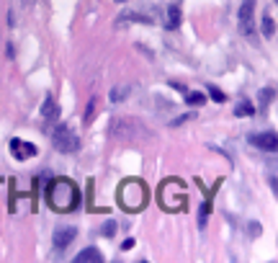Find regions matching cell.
<instances>
[{"mask_svg": "<svg viewBox=\"0 0 278 263\" xmlns=\"http://www.w3.org/2000/svg\"><path fill=\"white\" fill-rule=\"evenodd\" d=\"M11 152H13V158H18V160H29V158L36 155V147H34L31 142L13 140V142H11Z\"/></svg>", "mask_w": 278, "mask_h": 263, "instance_id": "cell-9", "label": "cell"}, {"mask_svg": "<svg viewBox=\"0 0 278 263\" xmlns=\"http://www.w3.org/2000/svg\"><path fill=\"white\" fill-rule=\"evenodd\" d=\"M75 260H78V263H98V260H103V255H101V250H96V248H85V250L78 253Z\"/></svg>", "mask_w": 278, "mask_h": 263, "instance_id": "cell-11", "label": "cell"}, {"mask_svg": "<svg viewBox=\"0 0 278 263\" xmlns=\"http://www.w3.org/2000/svg\"><path fill=\"white\" fill-rule=\"evenodd\" d=\"M252 111H255V108H252V106H250L247 101H242V103H240V106L235 108V114H237V116H250Z\"/></svg>", "mask_w": 278, "mask_h": 263, "instance_id": "cell-16", "label": "cell"}, {"mask_svg": "<svg viewBox=\"0 0 278 263\" xmlns=\"http://www.w3.org/2000/svg\"><path fill=\"white\" fill-rule=\"evenodd\" d=\"M252 142H255L263 152H275V150H278V137L273 135V132H260V135L252 137Z\"/></svg>", "mask_w": 278, "mask_h": 263, "instance_id": "cell-7", "label": "cell"}, {"mask_svg": "<svg viewBox=\"0 0 278 263\" xmlns=\"http://www.w3.org/2000/svg\"><path fill=\"white\" fill-rule=\"evenodd\" d=\"M101 232H103V237H113V232H116V225H113V222H106Z\"/></svg>", "mask_w": 278, "mask_h": 263, "instance_id": "cell-20", "label": "cell"}, {"mask_svg": "<svg viewBox=\"0 0 278 263\" xmlns=\"http://www.w3.org/2000/svg\"><path fill=\"white\" fill-rule=\"evenodd\" d=\"M96 108H98V101H96V98H90V103H88V111H85V124H90V121H93V114H96Z\"/></svg>", "mask_w": 278, "mask_h": 263, "instance_id": "cell-17", "label": "cell"}, {"mask_svg": "<svg viewBox=\"0 0 278 263\" xmlns=\"http://www.w3.org/2000/svg\"><path fill=\"white\" fill-rule=\"evenodd\" d=\"M47 202L54 212H73L80 204V191L73 181L67 178H54L47 186Z\"/></svg>", "mask_w": 278, "mask_h": 263, "instance_id": "cell-1", "label": "cell"}, {"mask_svg": "<svg viewBox=\"0 0 278 263\" xmlns=\"http://www.w3.org/2000/svg\"><path fill=\"white\" fill-rule=\"evenodd\" d=\"M116 3H124V0H116Z\"/></svg>", "mask_w": 278, "mask_h": 263, "instance_id": "cell-24", "label": "cell"}, {"mask_svg": "<svg viewBox=\"0 0 278 263\" xmlns=\"http://www.w3.org/2000/svg\"><path fill=\"white\" fill-rule=\"evenodd\" d=\"M75 237H78V230H75V227H59V230L54 232V248H57V250H64Z\"/></svg>", "mask_w": 278, "mask_h": 263, "instance_id": "cell-8", "label": "cell"}, {"mask_svg": "<svg viewBox=\"0 0 278 263\" xmlns=\"http://www.w3.org/2000/svg\"><path fill=\"white\" fill-rule=\"evenodd\" d=\"M119 202L126 212H139V209H145L147 204V186L139 181V178H129L121 183L119 188Z\"/></svg>", "mask_w": 278, "mask_h": 263, "instance_id": "cell-2", "label": "cell"}, {"mask_svg": "<svg viewBox=\"0 0 278 263\" xmlns=\"http://www.w3.org/2000/svg\"><path fill=\"white\" fill-rule=\"evenodd\" d=\"M250 235H252V237H258V235H260V225H258V222H252V225H250Z\"/></svg>", "mask_w": 278, "mask_h": 263, "instance_id": "cell-22", "label": "cell"}, {"mask_svg": "<svg viewBox=\"0 0 278 263\" xmlns=\"http://www.w3.org/2000/svg\"><path fill=\"white\" fill-rule=\"evenodd\" d=\"M126 96H129V85H121V88H113L111 91V101H121Z\"/></svg>", "mask_w": 278, "mask_h": 263, "instance_id": "cell-14", "label": "cell"}, {"mask_svg": "<svg viewBox=\"0 0 278 263\" xmlns=\"http://www.w3.org/2000/svg\"><path fill=\"white\" fill-rule=\"evenodd\" d=\"M186 103L188 106H203L206 103V96L203 93H186Z\"/></svg>", "mask_w": 278, "mask_h": 263, "instance_id": "cell-13", "label": "cell"}, {"mask_svg": "<svg viewBox=\"0 0 278 263\" xmlns=\"http://www.w3.org/2000/svg\"><path fill=\"white\" fill-rule=\"evenodd\" d=\"M273 31H275L273 18H268V16H265V18H263V34H265V36H273Z\"/></svg>", "mask_w": 278, "mask_h": 263, "instance_id": "cell-18", "label": "cell"}, {"mask_svg": "<svg viewBox=\"0 0 278 263\" xmlns=\"http://www.w3.org/2000/svg\"><path fill=\"white\" fill-rule=\"evenodd\" d=\"M191 119H193V114H186V116L175 119V121H173V126H180V124H186V121H191Z\"/></svg>", "mask_w": 278, "mask_h": 263, "instance_id": "cell-21", "label": "cell"}, {"mask_svg": "<svg viewBox=\"0 0 278 263\" xmlns=\"http://www.w3.org/2000/svg\"><path fill=\"white\" fill-rule=\"evenodd\" d=\"M111 135L119 137V140H129V142H136V140H145L150 137L147 126L139 121V119H131V116H121V119H113L111 124Z\"/></svg>", "mask_w": 278, "mask_h": 263, "instance_id": "cell-3", "label": "cell"}, {"mask_svg": "<svg viewBox=\"0 0 278 263\" xmlns=\"http://www.w3.org/2000/svg\"><path fill=\"white\" fill-rule=\"evenodd\" d=\"M240 29H242V34L252 36V31H255V0H242V8H240Z\"/></svg>", "mask_w": 278, "mask_h": 263, "instance_id": "cell-6", "label": "cell"}, {"mask_svg": "<svg viewBox=\"0 0 278 263\" xmlns=\"http://www.w3.org/2000/svg\"><path fill=\"white\" fill-rule=\"evenodd\" d=\"M121 248H124V250H131V248H134V240H124V245H121Z\"/></svg>", "mask_w": 278, "mask_h": 263, "instance_id": "cell-23", "label": "cell"}, {"mask_svg": "<svg viewBox=\"0 0 278 263\" xmlns=\"http://www.w3.org/2000/svg\"><path fill=\"white\" fill-rule=\"evenodd\" d=\"M52 142H54V147H57L59 152H64V155L78 152V147H80V137H78L67 124H57L54 135H52Z\"/></svg>", "mask_w": 278, "mask_h": 263, "instance_id": "cell-5", "label": "cell"}, {"mask_svg": "<svg viewBox=\"0 0 278 263\" xmlns=\"http://www.w3.org/2000/svg\"><path fill=\"white\" fill-rule=\"evenodd\" d=\"M160 202H163V207L165 209H180L183 204H186V191H183V183L180 181H175V178H170V181H165L163 183V188H160Z\"/></svg>", "mask_w": 278, "mask_h": 263, "instance_id": "cell-4", "label": "cell"}, {"mask_svg": "<svg viewBox=\"0 0 278 263\" xmlns=\"http://www.w3.org/2000/svg\"><path fill=\"white\" fill-rule=\"evenodd\" d=\"M57 114H59L57 101H54L52 96H47V98H44V106H41V119H44V121H54Z\"/></svg>", "mask_w": 278, "mask_h": 263, "instance_id": "cell-10", "label": "cell"}, {"mask_svg": "<svg viewBox=\"0 0 278 263\" xmlns=\"http://www.w3.org/2000/svg\"><path fill=\"white\" fill-rule=\"evenodd\" d=\"M168 29H178L180 26V6L178 3H173L170 8H168V24H165Z\"/></svg>", "mask_w": 278, "mask_h": 263, "instance_id": "cell-12", "label": "cell"}, {"mask_svg": "<svg viewBox=\"0 0 278 263\" xmlns=\"http://www.w3.org/2000/svg\"><path fill=\"white\" fill-rule=\"evenodd\" d=\"M208 93H212V98H214L217 103H224V101H227V96H224V91H219L217 85H208Z\"/></svg>", "mask_w": 278, "mask_h": 263, "instance_id": "cell-15", "label": "cell"}, {"mask_svg": "<svg viewBox=\"0 0 278 263\" xmlns=\"http://www.w3.org/2000/svg\"><path fill=\"white\" fill-rule=\"evenodd\" d=\"M270 98H273V88H265V91H260V106H263V108L270 103Z\"/></svg>", "mask_w": 278, "mask_h": 263, "instance_id": "cell-19", "label": "cell"}]
</instances>
